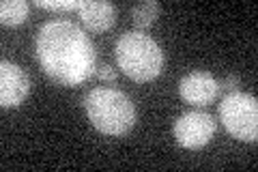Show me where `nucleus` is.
I'll return each instance as SVG.
<instances>
[{"label": "nucleus", "instance_id": "6", "mask_svg": "<svg viewBox=\"0 0 258 172\" xmlns=\"http://www.w3.org/2000/svg\"><path fill=\"white\" fill-rule=\"evenodd\" d=\"M179 95L185 103L191 105H209L215 101V97L220 95V82L215 80L211 71L196 69L183 76L179 82Z\"/></svg>", "mask_w": 258, "mask_h": 172}, {"label": "nucleus", "instance_id": "10", "mask_svg": "<svg viewBox=\"0 0 258 172\" xmlns=\"http://www.w3.org/2000/svg\"><path fill=\"white\" fill-rule=\"evenodd\" d=\"M159 11H161V7H159V3H155V0H144V3H138L132 9V20L136 24V28L144 32L153 22L159 18Z\"/></svg>", "mask_w": 258, "mask_h": 172}, {"label": "nucleus", "instance_id": "7", "mask_svg": "<svg viewBox=\"0 0 258 172\" xmlns=\"http://www.w3.org/2000/svg\"><path fill=\"white\" fill-rule=\"evenodd\" d=\"M30 93V80L26 71L9 61L0 63V105L3 108H15Z\"/></svg>", "mask_w": 258, "mask_h": 172}, {"label": "nucleus", "instance_id": "9", "mask_svg": "<svg viewBox=\"0 0 258 172\" xmlns=\"http://www.w3.org/2000/svg\"><path fill=\"white\" fill-rule=\"evenodd\" d=\"M28 20V3L24 0H5L0 5V22L5 26H18Z\"/></svg>", "mask_w": 258, "mask_h": 172}, {"label": "nucleus", "instance_id": "12", "mask_svg": "<svg viewBox=\"0 0 258 172\" xmlns=\"http://www.w3.org/2000/svg\"><path fill=\"white\" fill-rule=\"evenodd\" d=\"M95 78H99L103 82H114L116 80V71L110 67V65H101V67H95Z\"/></svg>", "mask_w": 258, "mask_h": 172}, {"label": "nucleus", "instance_id": "5", "mask_svg": "<svg viewBox=\"0 0 258 172\" xmlns=\"http://www.w3.org/2000/svg\"><path fill=\"white\" fill-rule=\"evenodd\" d=\"M215 134V119L209 112L181 114L174 123V138L183 149H203Z\"/></svg>", "mask_w": 258, "mask_h": 172}, {"label": "nucleus", "instance_id": "2", "mask_svg": "<svg viewBox=\"0 0 258 172\" xmlns=\"http://www.w3.org/2000/svg\"><path fill=\"white\" fill-rule=\"evenodd\" d=\"M118 69L134 82H151L164 69V52L147 32L129 30L116 41Z\"/></svg>", "mask_w": 258, "mask_h": 172}, {"label": "nucleus", "instance_id": "1", "mask_svg": "<svg viewBox=\"0 0 258 172\" xmlns=\"http://www.w3.org/2000/svg\"><path fill=\"white\" fill-rule=\"evenodd\" d=\"M37 56L43 71L62 86H78L95 73L93 41L69 20H52L39 28Z\"/></svg>", "mask_w": 258, "mask_h": 172}, {"label": "nucleus", "instance_id": "11", "mask_svg": "<svg viewBox=\"0 0 258 172\" xmlns=\"http://www.w3.org/2000/svg\"><path fill=\"white\" fill-rule=\"evenodd\" d=\"M37 7L41 9H52V11H71V9H80V0H35Z\"/></svg>", "mask_w": 258, "mask_h": 172}, {"label": "nucleus", "instance_id": "13", "mask_svg": "<svg viewBox=\"0 0 258 172\" xmlns=\"http://www.w3.org/2000/svg\"><path fill=\"white\" fill-rule=\"evenodd\" d=\"M239 76H228L224 82H220V91H226V93H235L237 86H239Z\"/></svg>", "mask_w": 258, "mask_h": 172}, {"label": "nucleus", "instance_id": "8", "mask_svg": "<svg viewBox=\"0 0 258 172\" xmlns=\"http://www.w3.org/2000/svg\"><path fill=\"white\" fill-rule=\"evenodd\" d=\"M80 18L84 26L93 32H106L116 24V7L101 0H80Z\"/></svg>", "mask_w": 258, "mask_h": 172}, {"label": "nucleus", "instance_id": "3", "mask_svg": "<svg viewBox=\"0 0 258 172\" xmlns=\"http://www.w3.org/2000/svg\"><path fill=\"white\" fill-rule=\"evenodd\" d=\"M84 108L97 132L106 136H125L136 123V108L129 97L114 88H95L86 95Z\"/></svg>", "mask_w": 258, "mask_h": 172}, {"label": "nucleus", "instance_id": "4", "mask_svg": "<svg viewBox=\"0 0 258 172\" xmlns=\"http://www.w3.org/2000/svg\"><path fill=\"white\" fill-rule=\"evenodd\" d=\"M220 121L226 132L241 142H256L258 138V101L249 93H228L220 103Z\"/></svg>", "mask_w": 258, "mask_h": 172}]
</instances>
